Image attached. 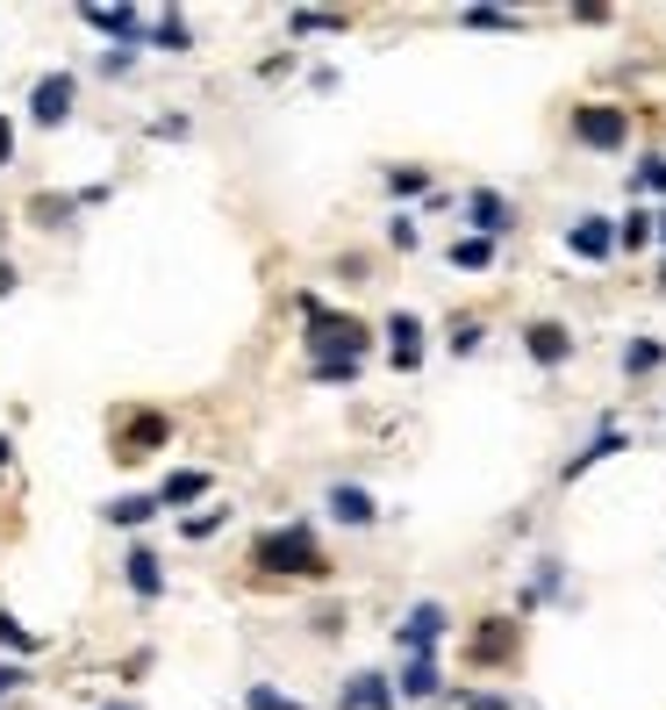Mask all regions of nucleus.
<instances>
[{"label": "nucleus", "mask_w": 666, "mask_h": 710, "mask_svg": "<svg viewBox=\"0 0 666 710\" xmlns=\"http://www.w3.org/2000/svg\"><path fill=\"white\" fill-rule=\"evenodd\" d=\"M466 654H474V668H502V660H517V617H488Z\"/></svg>", "instance_id": "nucleus-6"}, {"label": "nucleus", "mask_w": 666, "mask_h": 710, "mask_svg": "<svg viewBox=\"0 0 666 710\" xmlns=\"http://www.w3.org/2000/svg\"><path fill=\"white\" fill-rule=\"evenodd\" d=\"M653 230H659V216H645V208H631V216L616 223V245H631V251H638V245H645V237H653Z\"/></svg>", "instance_id": "nucleus-21"}, {"label": "nucleus", "mask_w": 666, "mask_h": 710, "mask_svg": "<svg viewBox=\"0 0 666 710\" xmlns=\"http://www.w3.org/2000/svg\"><path fill=\"white\" fill-rule=\"evenodd\" d=\"M573 137H581L587 151H624V137H631V109L587 101V109H573Z\"/></svg>", "instance_id": "nucleus-3"}, {"label": "nucleus", "mask_w": 666, "mask_h": 710, "mask_svg": "<svg viewBox=\"0 0 666 710\" xmlns=\"http://www.w3.org/2000/svg\"><path fill=\"white\" fill-rule=\"evenodd\" d=\"M451 266H466V274L495 266V237H459V245H451Z\"/></svg>", "instance_id": "nucleus-19"}, {"label": "nucleus", "mask_w": 666, "mask_h": 710, "mask_svg": "<svg viewBox=\"0 0 666 710\" xmlns=\"http://www.w3.org/2000/svg\"><path fill=\"white\" fill-rule=\"evenodd\" d=\"M451 352H480V323L466 316V323H451Z\"/></svg>", "instance_id": "nucleus-29"}, {"label": "nucleus", "mask_w": 666, "mask_h": 710, "mask_svg": "<svg viewBox=\"0 0 666 710\" xmlns=\"http://www.w3.org/2000/svg\"><path fill=\"white\" fill-rule=\"evenodd\" d=\"M8 158H14V130L0 123V165H8Z\"/></svg>", "instance_id": "nucleus-36"}, {"label": "nucleus", "mask_w": 666, "mask_h": 710, "mask_svg": "<svg viewBox=\"0 0 666 710\" xmlns=\"http://www.w3.org/2000/svg\"><path fill=\"white\" fill-rule=\"evenodd\" d=\"M0 466H8V438H0Z\"/></svg>", "instance_id": "nucleus-39"}, {"label": "nucleus", "mask_w": 666, "mask_h": 710, "mask_svg": "<svg viewBox=\"0 0 666 710\" xmlns=\"http://www.w3.org/2000/svg\"><path fill=\"white\" fill-rule=\"evenodd\" d=\"M0 646H14V654H37V631H29L22 617H8V610H0Z\"/></svg>", "instance_id": "nucleus-23"}, {"label": "nucleus", "mask_w": 666, "mask_h": 710, "mask_svg": "<svg viewBox=\"0 0 666 710\" xmlns=\"http://www.w3.org/2000/svg\"><path fill=\"white\" fill-rule=\"evenodd\" d=\"M208 495V474H165V488H158V503L173 510V503H201Z\"/></svg>", "instance_id": "nucleus-18"}, {"label": "nucleus", "mask_w": 666, "mask_h": 710, "mask_svg": "<svg viewBox=\"0 0 666 710\" xmlns=\"http://www.w3.org/2000/svg\"><path fill=\"white\" fill-rule=\"evenodd\" d=\"M86 22H94V29H108V37H136V29H144V14H136V8H86Z\"/></svg>", "instance_id": "nucleus-16"}, {"label": "nucleus", "mask_w": 666, "mask_h": 710, "mask_svg": "<svg viewBox=\"0 0 666 710\" xmlns=\"http://www.w3.org/2000/svg\"><path fill=\"white\" fill-rule=\"evenodd\" d=\"M631 187H638V194H666V158H659V151L638 165V179H631Z\"/></svg>", "instance_id": "nucleus-25"}, {"label": "nucleus", "mask_w": 666, "mask_h": 710, "mask_svg": "<svg viewBox=\"0 0 666 710\" xmlns=\"http://www.w3.org/2000/svg\"><path fill=\"white\" fill-rule=\"evenodd\" d=\"M437 689H445V682H437V660L416 654V660L402 668V697H437Z\"/></svg>", "instance_id": "nucleus-15"}, {"label": "nucleus", "mask_w": 666, "mask_h": 710, "mask_svg": "<svg viewBox=\"0 0 666 710\" xmlns=\"http://www.w3.org/2000/svg\"><path fill=\"white\" fill-rule=\"evenodd\" d=\"M387 245H402V251H416V223H408V216H395V223H387Z\"/></svg>", "instance_id": "nucleus-30"}, {"label": "nucleus", "mask_w": 666, "mask_h": 710, "mask_svg": "<svg viewBox=\"0 0 666 710\" xmlns=\"http://www.w3.org/2000/svg\"><path fill=\"white\" fill-rule=\"evenodd\" d=\"M251 567H259V574H294V582H323V574H330V560H323V546H315L309 524H280V532H266L259 546H251Z\"/></svg>", "instance_id": "nucleus-1"}, {"label": "nucleus", "mask_w": 666, "mask_h": 710, "mask_svg": "<svg viewBox=\"0 0 666 710\" xmlns=\"http://www.w3.org/2000/svg\"><path fill=\"white\" fill-rule=\"evenodd\" d=\"M566 245L581 251V259H610V251H616V223H610V216H581V223L566 230Z\"/></svg>", "instance_id": "nucleus-11"}, {"label": "nucleus", "mask_w": 666, "mask_h": 710, "mask_svg": "<svg viewBox=\"0 0 666 710\" xmlns=\"http://www.w3.org/2000/svg\"><path fill=\"white\" fill-rule=\"evenodd\" d=\"M22 682H29V675H22V668H14V660H8V668H0V697H14V689H22Z\"/></svg>", "instance_id": "nucleus-35"}, {"label": "nucleus", "mask_w": 666, "mask_h": 710, "mask_svg": "<svg viewBox=\"0 0 666 710\" xmlns=\"http://www.w3.org/2000/svg\"><path fill=\"white\" fill-rule=\"evenodd\" d=\"M387 338H395V367L408 373V367L423 359V323H416V316H395V323H387Z\"/></svg>", "instance_id": "nucleus-14"}, {"label": "nucleus", "mask_w": 666, "mask_h": 710, "mask_svg": "<svg viewBox=\"0 0 666 710\" xmlns=\"http://www.w3.org/2000/svg\"><path fill=\"white\" fill-rule=\"evenodd\" d=\"M523 352H531L538 367H566V359H573V330L566 323H531V330H523Z\"/></svg>", "instance_id": "nucleus-9"}, {"label": "nucleus", "mask_w": 666, "mask_h": 710, "mask_svg": "<svg viewBox=\"0 0 666 710\" xmlns=\"http://www.w3.org/2000/svg\"><path fill=\"white\" fill-rule=\"evenodd\" d=\"M301 316H309L315 367H358V352H366V323H358V316H323L315 301H301Z\"/></svg>", "instance_id": "nucleus-2"}, {"label": "nucleus", "mask_w": 666, "mask_h": 710, "mask_svg": "<svg viewBox=\"0 0 666 710\" xmlns=\"http://www.w3.org/2000/svg\"><path fill=\"white\" fill-rule=\"evenodd\" d=\"M244 710H301V703H287L272 682H251V697H244Z\"/></svg>", "instance_id": "nucleus-27"}, {"label": "nucleus", "mask_w": 666, "mask_h": 710, "mask_svg": "<svg viewBox=\"0 0 666 710\" xmlns=\"http://www.w3.org/2000/svg\"><path fill=\"white\" fill-rule=\"evenodd\" d=\"M659 359H666V352H659V344H653V338H638V344H624V373H653V367H659Z\"/></svg>", "instance_id": "nucleus-22"}, {"label": "nucleus", "mask_w": 666, "mask_h": 710, "mask_svg": "<svg viewBox=\"0 0 666 710\" xmlns=\"http://www.w3.org/2000/svg\"><path fill=\"white\" fill-rule=\"evenodd\" d=\"M294 29H344V14H315V8H301V14H294Z\"/></svg>", "instance_id": "nucleus-31"}, {"label": "nucleus", "mask_w": 666, "mask_h": 710, "mask_svg": "<svg viewBox=\"0 0 666 710\" xmlns=\"http://www.w3.org/2000/svg\"><path fill=\"white\" fill-rule=\"evenodd\" d=\"M459 703H466V710H517V703H509V697H480V689H466Z\"/></svg>", "instance_id": "nucleus-32"}, {"label": "nucleus", "mask_w": 666, "mask_h": 710, "mask_svg": "<svg viewBox=\"0 0 666 710\" xmlns=\"http://www.w3.org/2000/svg\"><path fill=\"white\" fill-rule=\"evenodd\" d=\"M101 710H136V703H101Z\"/></svg>", "instance_id": "nucleus-38"}, {"label": "nucleus", "mask_w": 666, "mask_h": 710, "mask_svg": "<svg viewBox=\"0 0 666 710\" xmlns=\"http://www.w3.org/2000/svg\"><path fill=\"white\" fill-rule=\"evenodd\" d=\"M136 65V51H101V72H108V80H115V72H129Z\"/></svg>", "instance_id": "nucleus-34"}, {"label": "nucleus", "mask_w": 666, "mask_h": 710, "mask_svg": "<svg viewBox=\"0 0 666 710\" xmlns=\"http://www.w3.org/2000/svg\"><path fill=\"white\" fill-rule=\"evenodd\" d=\"M466 223H474V237H502L509 223H517V208H509L495 187H474L466 194Z\"/></svg>", "instance_id": "nucleus-8"}, {"label": "nucleus", "mask_w": 666, "mask_h": 710, "mask_svg": "<svg viewBox=\"0 0 666 710\" xmlns=\"http://www.w3.org/2000/svg\"><path fill=\"white\" fill-rule=\"evenodd\" d=\"M395 639H402V654L416 660V654H430L437 639H445V603H416V610L395 625Z\"/></svg>", "instance_id": "nucleus-5"}, {"label": "nucleus", "mask_w": 666, "mask_h": 710, "mask_svg": "<svg viewBox=\"0 0 666 710\" xmlns=\"http://www.w3.org/2000/svg\"><path fill=\"white\" fill-rule=\"evenodd\" d=\"M517 14H502V8H466V29H509Z\"/></svg>", "instance_id": "nucleus-28"}, {"label": "nucleus", "mask_w": 666, "mask_h": 710, "mask_svg": "<svg viewBox=\"0 0 666 710\" xmlns=\"http://www.w3.org/2000/svg\"><path fill=\"white\" fill-rule=\"evenodd\" d=\"M72 94H80V86H72V72H43L37 94H29V115H37V123H65V115H72Z\"/></svg>", "instance_id": "nucleus-7"}, {"label": "nucleus", "mask_w": 666, "mask_h": 710, "mask_svg": "<svg viewBox=\"0 0 666 710\" xmlns=\"http://www.w3.org/2000/svg\"><path fill=\"white\" fill-rule=\"evenodd\" d=\"M659 237H666V216H659Z\"/></svg>", "instance_id": "nucleus-40"}, {"label": "nucleus", "mask_w": 666, "mask_h": 710, "mask_svg": "<svg viewBox=\"0 0 666 710\" xmlns=\"http://www.w3.org/2000/svg\"><path fill=\"white\" fill-rule=\"evenodd\" d=\"M165 445V416L158 410H136L115 424V460H144V452H158Z\"/></svg>", "instance_id": "nucleus-4"}, {"label": "nucleus", "mask_w": 666, "mask_h": 710, "mask_svg": "<svg viewBox=\"0 0 666 710\" xmlns=\"http://www.w3.org/2000/svg\"><path fill=\"white\" fill-rule=\"evenodd\" d=\"M330 517H337V524H373L381 510H373V495H366V488L337 481V488H330Z\"/></svg>", "instance_id": "nucleus-12"}, {"label": "nucleus", "mask_w": 666, "mask_h": 710, "mask_svg": "<svg viewBox=\"0 0 666 710\" xmlns=\"http://www.w3.org/2000/svg\"><path fill=\"white\" fill-rule=\"evenodd\" d=\"M387 187H395V194H423V187H430V173H423V165H395Z\"/></svg>", "instance_id": "nucleus-26"}, {"label": "nucleus", "mask_w": 666, "mask_h": 710, "mask_svg": "<svg viewBox=\"0 0 666 710\" xmlns=\"http://www.w3.org/2000/svg\"><path fill=\"white\" fill-rule=\"evenodd\" d=\"M123 574H129V588H136V596H158V588H165V567H158V553H150V546H129Z\"/></svg>", "instance_id": "nucleus-13"}, {"label": "nucleus", "mask_w": 666, "mask_h": 710, "mask_svg": "<svg viewBox=\"0 0 666 710\" xmlns=\"http://www.w3.org/2000/svg\"><path fill=\"white\" fill-rule=\"evenodd\" d=\"M610 452H624V431H602L587 452H573V460H566V481H581L587 466H595V460H610Z\"/></svg>", "instance_id": "nucleus-17"}, {"label": "nucleus", "mask_w": 666, "mask_h": 710, "mask_svg": "<svg viewBox=\"0 0 666 710\" xmlns=\"http://www.w3.org/2000/svg\"><path fill=\"white\" fill-rule=\"evenodd\" d=\"M187 43H194L187 14H165V22H158V51H187Z\"/></svg>", "instance_id": "nucleus-24"}, {"label": "nucleus", "mask_w": 666, "mask_h": 710, "mask_svg": "<svg viewBox=\"0 0 666 710\" xmlns=\"http://www.w3.org/2000/svg\"><path fill=\"white\" fill-rule=\"evenodd\" d=\"M150 510H165L158 495H115V503H108V524H144Z\"/></svg>", "instance_id": "nucleus-20"}, {"label": "nucleus", "mask_w": 666, "mask_h": 710, "mask_svg": "<svg viewBox=\"0 0 666 710\" xmlns=\"http://www.w3.org/2000/svg\"><path fill=\"white\" fill-rule=\"evenodd\" d=\"M0 295H14V266L8 259H0Z\"/></svg>", "instance_id": "nucleus-37"}, {"label": "nucleus", "mask_w": 666, "mask_h": 710, "mask_svg": "<svg viewBox=\"0 0 666 710\" xmlns=\"http://www.w3.org/2000/svg\"><path fill=\"white\" fill-rule=\"evenodd\" d=\"M222 524V510H201V517H187V538H208Z\"/></svg>", "instance_id": "nucleus-33"}, {"label": "nucleus", "mask_w": 666, "mask_h": 710, "mask_svg": "<svg viewBox=\"0 0 666 710\" xmlns=\"http://www.w3.org/2000/svg\"><path fill=\"white\" fill-rule=\"evenodd\" d=\"M337 710H395V682H387V675H352Z\"/></svg>", "instance_id": "nucleus-10"}]
</instances>
